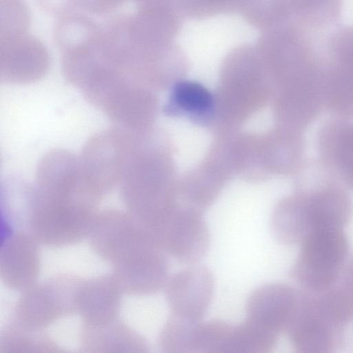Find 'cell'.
<instances>
[{
  "label": "cell",
  "instance_id": "cell-1",
  "mask_svg": "<svg viewBox=\"0 0 353 353\" xmlns=\"http://www.w3.org/2000/svg\"><path fill=\"white\" fill-rule=\"evenodd\" d=\"M352 319L353 296L342 283L321 292L301 290L299 307L286 334L297 352H330L343 342Z\"/></svg>",
  "mask_w": 353,
  "mask_h": 353
},
{
  "label": "cell",
  "instance_id": "cell-2",
  "mask_svg": "<svg viewBox=\"0 0 353 353\" xmlns=\"http://www.w3.org/2000/svg\"><path fill=\"white\" fill-rule=\"evenodd\" d=\"M352 211V201L345 190L332 181H325L283 201L273 214L271 230L279 242L299 245L312 230L343 228Z\"/></svg>",
  "mask_w": 353,
  "mask_h": 353
},
{
  "label": "cell",
  "instance_id": "cell-3",
  "mask_svg": "<svg viewBox=\"0 0 353 353\" xmlns=\"http://www.w3.org/2000/svg\"><path fill=\"white\" fill-rule=\"evenodd\" d=\"M291 276L307 292H321L337 283L347 258L343 228H323L309 232L300 243Z\"/></svg>",
  "mask_w": 353,
  "mask_h": 353
},
{
  "label": "cell",
  "instance_id": "cell-4",
  "mask_svg": "<svg viewBox=\"0 0 353 353\" xmlns=\"http://www.w3.org/2000/svg\"><path fill=\"white\" fill-rule=\"evenodd\" d=\"M43 43L28 31L0 35V74L10 83H27L43 77L50 66Z\"/></svg>",
  "mask_w": 353,
  "mask_h": 353
},
{
  "label": "cell",
  "instance_id": "cell-5",
  "mask_svg": "<svg viewBox=\"0 0 353 353\" xmlns=\"http://www.w3.org/2000/svg\"><path fill=\"white\" fill-rule=\"evenodd\" d=\"M214 279L205 266H192L179 271L165 284L171 316L201 321L212 302Z\"/></svg>",
  "mask_w": 353,
  "mask_h": 353
},
{
  "label": "cell",
  "instance_id": "cell-6",
  "mask_svg": "<svg viewBox=\"0 0 353 353\" xmlns=\"http://www.w3.org/2000/svg\"><path fill=\"white\" fill-rule=\"evenodd\" d=\"M301 291L270 283L256 288L246 301L247 319L279 335L286 333L298 310Z\"/></svg>",
  "mask_w": 353,
  "mask_h": 353
},
{
  "label": "cell",
  "instance_id": "cell-7",
  "mask_svg": "<svg viewBox=\"0 0 353 353\" xmlns=\"http://www.w3.org/2000/svg\"><path fill=\"white\" fill-rule=\"evenodd\" d=\"M157 241L166 254L181 263L194 265L206 254L210 235L207 223L198 213L176 212Z\"/></svg>",
  "mask_w": 353,
  "mask_h": 353
},
{
  "label": "cell",
  "instance_id": "cell-8",
  "mask_svg": "<svg viewBox=\"0 0 353 353\" xmlns=\"http://www.w3.org/2000/svg\"><path fill=\"white\" fill-rule=\"evenodd\" d=\"M343 0H290L295 22L310 33H319L339 21Z\"/></svg>",
  "mask_w": 353,
  "mask_h": 353
},
{
  "label": "cell",
  "instance_id": "cell-9",
  "mask_svg": "<svg viewBox=\"0 0 353 353\" xmlns=\"http://www.w3.org/2000/svg\"><path fill=\"white\" fill-rule=\"evenodd\" d=\"M278 338V334L246 319L232 325L228 353H269L275 347Z\"/></svg>",
  "mask_w": 353,
  "mask_h": 353
},
{
  "label": "cell",
  "instance_id": "cell-10",
  "mask_svg": "<svg viewBox=\"0 0 353 353\" xmlns=\"http://www.w3.org/2000/svg\"><path fill=\"white\" fill-rule=\"evenodd\" d=\"M98 28L99 23L88 16L72 12L59 17L54 28V39L62 52L88 42Z\"/></svg>",
  "mask_w": 353,
  "mask_h": 353
},
{
  "label": "cell",
  "instance_id": "cell-11",
  "mask_svg": "<svg viewBox=\"0 0 353 353\" xmlns=\"http://www.w3.org/2000/svg\"><path fill=\"white\" fill-rule=\"evenodd\" d=\"M200 322L171 316L159 337L161 351L165 353H195L196 333Z\"/></svg>",
  "mask_w": 353,
  "mask_h": 353
},
{
  "label": "cell",
  "instance_id": "cell-12",
  "mask_svg": "<svg viewBox=\"0 0 353 353\" xmlns=\"http://www.w3.org/2000/svg\"><path fill=\"white\" fill-rule=\"evenodd\" d=\"M172 100L176 105L192 113H203L212 105V97L203 85L190 81L181 82L174 88Z\"/></svg>",
  "mask_w": 353,
  "mask_h": 353
},
{
  "label": "cell",
  "instance_id": "cell-13",
  "mask_svg": "<svg viewBox=\"0 0 353 353\" xmlns=\"http://www.w3.org/2000/svg\"><path fill=\"white\" fill-rule=\"evenodd\" d=\"M327 59L353 72V26L338 28L325 41Z\"/></svg>",
  "mask_w": 353,
  "mask_h": 353
},
{
  "label": "cell",
  "instance_id": "cell-14",
  "mask_svg": "<svg viewBox=\"0 0 353 353\" xmlns=\"http://www.w3.org/2000/svg\"><path fill=\"white\" fill-rule=\"evenodd\" d=\"M29 10L23 0H1L0 35L28 31Z\"/></svg>",
  "mask_w": 353,
  "mask_h": 353
},
{
  "label": "cell",
  "instance_id": "cell-15",
  "mask_svg": "<svg viewBox=\"0 0 353 353\" xmlns=\"http://www.w3.org/2000/svg\"><path fill=\"white\" fill-rule=\"evenodd\" d=\"M243 0H183L187 1L190 12H196L198 16L212 15L214 13L228 11L235 8Z\"/></svg>",
  "mask_w": 353,
  "mask_h": 353
},
{
  "label": "cell",
  "instance_id": "cell-16",
  "mask_svg": "<svg viewBox=\"0 0 353 353\" xmlns=\"http://www.w3.org/2000/svg\"><path fill=\"white\" fill-rule=\"evenodd\" d=\"M128 1L130 0H79V8L91 14L105 16L110 14Z\"/></svg>",
  "mask_w": 353,
  "mask_h": 353
},
{
  "label": "cell",
  "instance_id": "cell-17",
  "mask_svg": "<svg viewBox=\"0 0 353 353\" xmlns=\"http://www.w3.org/2000/svg\"><path fill=\"white\" fill-rule=\"evenodd\" d=\"M46 12L59 17L79 8V0H37Z\"/></svg>",
  "mask_w": 353,
  "mask_h": 353
},
{
  "label": "cell",
  "instance_id": "cell-18",
  "mask_svg": "<svg viewBox=\"0 0 353 353\" xmlns=\"http://www.w3.org/2000/svg\"><path fill=\"white\" fill-rule=\"evenodd\" d=\"M350 265L345 269V279L343 283L346 284L353 294V261Z\"/></svg>",
  "mask_w": 353,
  "mask_h": 353
}]
</instances>
